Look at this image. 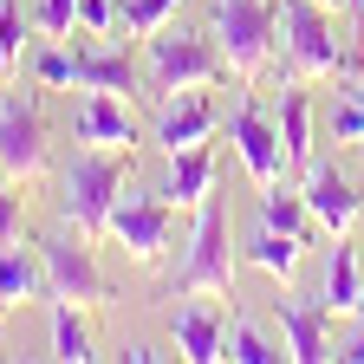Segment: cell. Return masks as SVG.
I'll use <instances>...</instances> for the list:
<instances>
[{"label": "cell", "mask_w": 364, "mask_h": 364, "mask_svg": "<svg viewBox=\"0 0 364 364\" xmlns=\"http://www.w3.org/2000/svg\"><path fill=\"white\" fill-rule=\"evenodd\" d=\"M130 156L136 150H78L72 163H65V176H59V215L78 228L85 241H105L111 235V208H117V196L130 189Z\"/></svg>", "instance_id": "cell-1"}, {"label": "cell", "mask_w": 364, "mask_h": 364, "mask_svg": "<svg viewBox=\"0 0 364 364\" xmlns=\"http://www.w3.org/2000/svg\"><path fill=\"white\" fill-rule=\"evenodd\" d=\"M235 273H241V247H235V221H228V202L208 196L196 208V235H189V254H182L176 280H169V299H189V293H221L235 299Z\"/></svg>", "instance_id": "cell-2"}, {"label": "cell", "mask_w": 364, "mask_h": 364, "mask_svg": "<svg viewBox=\"0 0 364 364\" xmlns=\"http://www.w3.org/2000/svg\"><path fill=\"white\" fill-rule=\"evenodd\" d=\"M208 33L221 39V59L241 85H260L273 65V33H280V0H208Z\"/></svg>", "instance_id": "cell-3"}, {"label": "cell", "mask_w": 364, "mask_h": 364, "mask_svg": "<svg viewBox=\"0 0 364 364\" xmlns=\"http://www.w3.org/2000/svg\"><path fill=\"white\" fill-rule=\"evenodd\" d=\"M228 78V59H221V39L215 33H150L144 39V91L150 105L176 98V91H196V85H215Z\"/></svg>", "instance_id": "cell-4"}, {"label": "cell", "mask_w": 364, "mask_h": 364, "mask_svg": "<svg viewBox=\"0 0 364 364\" xmlns=\"http://www.w3.org/2000/svg\"><path fill=\"white\" fill-rule=\"evenodd\" d=\"M280 46H287V78H345L358 59V46L332 33V14L312 0H280Z\"/></svg>", "instance_id": "cell-5"}, {"label": "cell", "mask_w": 364, "mask_h": 364, "mask_svg": "<svg viewBox=\"0 0 364 364\" xmlns=\"http://www.w3.org/2000/svg\"><path fill=\"white\" fill-rule=\"evenodd\" d=\"M39 267H46V299H72L85 312L117 306L111 273L98 267V241H85L78 228H72V235H46L39 241Z\"/></svg>", "instance_id": "cell-6"}, {"label": "cell", "mask_w": 364, "mask_h": 364, "mask_svg": "<svg viewBox=\"0 0 364 364\" xmlns=\"http://www.w3.org/2000/svg\"><path fill=\"white\" fill-rule=\"evenodd\" d=\"M176 202L156 189H136V182H130V189L117 196V208H111V241L136 260V267H156L163 254H169V235H176Z\"/></svg>", "instance_id": "cell-7"}, {"label": "cell", "mask_w": 364, "mask_h": 364, "mask_svg": "<svg viewBox=\"0 0 364 364\" xmlns=\"http://www.w3.org/2000/svg\"><path fill=\"white\" fill-rule=\"evenodd\" d=\"M53 169V150H46V111L39 98L14 91V98H0V176L7 182H39Z\"/></svg>", "instance_id": "cell-8"}, {"label": "cell", "mask_w": 364, "mask_h": 364, "mask_svg": "<svg viewBox=\"0 0 364 364\" xmlns=\"http://www.w3.org/2000/svg\"><path fill=\"white\" fill-rule=\"evenodd\" d=\"M228 326H235V306L221 293H189L176 312H169V338H176V358L189 364H215L228 351Z\"/></svg>", "instance_id": "cell-9"}, {"label": "cell", "mask_w": 364, "mask_h": 364, "mask_svg": "<svg viewBox=\"0 0 364 364\" xmlns=\"http://www.w3.org/2000/svg\"><path fill=\"white\" fill-rule=\"evenodd\" d=\"M299 196H306V208L318 221V235H351L358 215H364V189H358L338 163H326V156H312L299 169Z\"/></svg>", "instance_id": "cell-10"}, {"label": "cell", "mask_w": 364, "mask_h": 364, "mask_svg": "<svg viewBox=\"0 0 364 364\" xmlns=\"http://www.w3.org/2000/svg\"><path fill=\"white\" fill-rule=\"evenodd\" d=\"M228 144H235V156H241V169L254 176V189H273V182L287 176V144H280V124H273L254 98L228 117Z\"/></svg>", "instance_id": "cell-11"}, {"label": "cell", "mask_w": 364, "mask_h": 364, "mask_svg": "<svg viewBox=\"0 0 364 364\" xmlns=\"http://www.w3.org/2000/svg\"><path fill=\"white\" fill-rule=\"evenodd\" d=\"M273 326H280L287 358H299V364H326L332 358V306L326 299H293V287H280Z\"/></svg>", "instance_id": "cell-12"}, {"label": "cell", "mask_w": 364, "mask_h": 364, "mask_svg": "<svg viewBox=\"0 0 364 364\" xmlns=\"http://www.w3.org/2000/svg\"><path fill=\"white\" fill-rule=\"evenodd\" d=\"M215 130H221V111L215 98L196 85V91H176V98L156 105V144L163 150H189V144H215Z\"/></svg>", "instance_id": "cell-13"}, {"label": "cell", "mask_w": 364, "mask_h": 364, "mask_svg": "<svg viewBox=\"0 0 364 364\" xmlns=\"http://www.w3.org/2000/svg\"><path fill=\"white\" fill-rule=\"evenodd\" d=\"M72 72H78V91H117V98H136L150 105L144 91V65L117 46H72Z\"/></svg>", "instance_id": "cell-14"}, {"label": "cell", "mask_w": 364, "mask_h": 364, "mask_svg": "<svg viewBox=\"0 0 364 364\" xmlns=\"http://www.w3.org/2000/svg\"><path fill=\"white\" fill-rule=\"evenodd\" d=\"M72 130H78V144H91V150H136V144H144V130H136V117L124 111L117 91H85Z\"/></svg>", "instance_id": "cell-15"}, {"label": "cell", "mask_w": 364, "mask_h": 364, "mask_svg": "<svg viewBox=\"0 0 364 364\" xmlns=\"http://www.w3.org/2000/svg\"><path fill=\"white\" fill-rule=\"evenodd\" d=\"M163 196L176 208H202L215 196V144H189V150H169L163 169Z\"/></svg>", "instance_id": "cell-16"}, {"label": "cell", "mask_w": 364, "mask_h": 364, "mask_svg": "<svg viewBox=\"0 0 364 364\" xmlns=\"http://www.w3.org/2000/svg\"><path fill=\"white\" fill-rule=\"evenodd\" d=\"M306 247H312V241L280 235V228H267V221H260V235L241 247V260H247L254 273H267L273 287H293V280H299V260H306Z\"/></svg>", "instance_id": "cell-17"}, {"label": "cell", "mask_w": 364, "mask_h": 364, "mask_svg": "<svg viewBox=\"0 0 364 364\" xmlns=\"http://www.w3.org/2000/svg\"><path fill=\"white\" fill-rule=\"evenodd\" d=\"M46 299V267H39V247L14 241V247H0V312H20Z\"/></svg>", "instance_id": "cell-18"}, {"label": "cell", "mask_w": 364, "mask_h": 364, "mask_svg": "<svg viewBox=\"0 0 364 364\" xmlns=\"http://www.w3.org/2000/svg\"><path fill=\"white\" fill-rule=\"evenodd\" d=\"M326 306H332V318L364 312V267H358V247L345 235H332V254H326Z\"/></svg>", "instance_id": "cell-19"}, {"label": "cell", "mask_w": 364, "mask_h": 364, "mask_svg": "<svg viewBox=\"0 0 364 364\" xmlns=\"http://www.w3.org/2000/svg\"><path fill=\"white\" fill-rule=\"evenodd\" d=\"M280 144H287V169H306L312 163V91L306 78H287L280 85Z\"/></svg>", "instance_id": "cell-20"}, {"label": "cell", "mask_w": 364, "mask_h": 364, "mask_svg": "<svg viewBox=\"0 0 364 364\" xmlns=\"http://www.w3.org/2000/svg\"><path fill=\"white\" fill-rule=\"evenodd\" d=\"M260 221L267 228H280V235H299V241H312L318 235V221H312V208H306V196L299 189H260Z\"/></svg>", "instance_id": "cell-21"}, {"label": "cell", "mask_w": 364, "mask_h": 364, "mask_svg": "<svg viewBox=\"0 0 364 364\" xmlns=\"http://www.w3.org/2000/svg\"><path fill=\"white\" fill-rule=\"evenodd\" d=\"M53 358H65V364H91V358H98V351H91L85 306H72V299H53Z\"/></svg>", "instance_id": "cell-22"}, {"label": "cell", "mask_w": 364, "mask_h": 364, "mask_svg": "<svg viewBox=\"0 0 364 364\" xmlns=\"http://www.w3.org/2000/svg\"><path fill=\"white\" fill-rule=\"evenodd\" d=\"M221 358H235V364H273V358H287V345H273L254 318L235 312V326H228V351H221Z\"/></svg>", "instance_id": "cell-23"}, {"label": "cell", "mask_w": 364, "mask_h": 364, "mask_svg": "<svg viewBox=\"0 0 364 364\" xmlns=\"http://www.w3.org/2000/svg\"><path fill=\"white\" fill-rule=\"evenodd\" d=\"M338 144H364V85L358 78L338 85V105H332V150Z\"/></svg>", "instance_id": "cell-24"}, {"label": "cell", "mask_w": 364, "mask_h": 364, "mask_svg": "<svg viewBox=\"0 0 364 364\" xmlns=\"http://www.w3.org/2000/svg\"><path fill=\"white\" fill-rule=\"evenodd\" d=\"M33 78L53 85V91H72L78 85V72H72V39H46L39 53H33Z\"/></svg>", "instance_id": "cell-25"}, {"label": "cell", "mask_w": 364, "mask_h": 364, "mask_svg": "<svg viewBox=\"0 0 364 364\" xmlns=\"http://www.w3.org/2000/svg\"><path fill=\"white\" fill-rule=\"evenodd\" d=\"M20 46H26V14L20 0H0V85L20 72Z\"/></svg>", "instance_id": "cell-26"}, {"label": "cell", "mask_w": 364, "mask_h": 364, "mask_svg": "<svg viewBox=\"0 0 364 364\" xmlns=\"http://www.w3.org/2000/svg\"><path fill=\"white\" fill-rule=\"evenodd\" d=\"M176 7H182V0H124V33L130 39H150V33H163L176 20Z\"/></svg>", "instance_id": "cell-27"}, {"label": "cell", "mask_w": 364, "mask_h": 364, "mask_svg": "<svg viewBox=\"0 0 364 364\" xmlns=\"http://www.w3.org/2000/svg\"><path fill=\"white\" fill-rule=\"evenodd\" d=\"M26 241V196H20V182L0 176V247H14Z\"/></svg>", "instance_id": "cell-28"}, {"label": "cell", "mask_w": 364, "mask_h": 364, "mask_svg": "<svg viewBox=\"0 0 364 364\" xmlns=\"http://www.w3.org/2000/svg\"><path fill=\"white\" fill-rule=\"evenodd\" d=\"M33 26H39L46 39H72V26H78V0H33Z\"/></svg>", "instance_id": "cell-29"}, {"label": "cell", "mask_w": 364, "mask_h": 364, "mask_svg": "<svg viewBox=\"0 0 364 364\" xmlns=\"http://www.w3.org/2000/svg\"><path fill=\"white\" fill-rule=\"evenodd\" d=\"M78 26H85L91 39L117 33V26H124V0H78Z\"/></svg>", "instance_id": "cell-30"}, {"label": "cell", "mask_w": 364, "mask_h": 364, "mask_svg": "<svg viewBox=\"0 0 364 364\" xmlns=\"http://www.w3.org/2000/svg\"><path fill=\"white\" fill-rule=\"evenodd\" d=\"M345 7H351V26H358L351 39H358V59H364V0H345Z\"/></svg>", "instance_id": "cell-31"}, {"label": "cell", "mask_w": 364, "mask_h": 364, "mask_svg": "<svg viewBox=\"0 0 364 364\" xmlns=\"http://www.w3.org/2000/svg\"><path fill=\"white\" fill-rule=\"evenodd\" d=\"M345 358H358V364H364V312H358V338L345 345Z\"/></svg>", "instance_id": "cell-32"}, {"label": "cell", "mask_w": 364, "mask_h": 364, "mask_svg": "<svg viewBox=\"0 0 364 364\" xmlns=\"http://www.w3.org/2000/svg\"><path fill=\"white\" fill-rule=\"evenodd\" d=\"M312 7H326V14H338V7H345V0H312Z\"/></svg>", "instance_id": "cell-33"}, {"label": "cell", "mask_w": 364, "mask_h": 364, "mask_svg": "<svg viewBox=\"0 0 364 364\" xmlns=\"http://www.w3.org/2000/svg\"><path fill=\"white\" fill-rule=\"evenodd\" d=\"M358 85H364V78H358Z\"/></svg>", "instance_id": "cell-34"}]
</instances>
